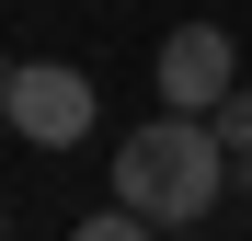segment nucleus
Listing matches in <instances>:
<instances>
[{
	"label": "nucleus",
	"mask_w": 252,
	"mask_h": 241,
	"mask_svg": "<svg viewBox=\"0 0 252 241\" xmlns=\"http://www.w3.org/2000/svg\"><path fill=\"white\" fill-rule=\"evenodd\" d=\"M218 184H229V149H218V127H206V115H172V103H160L149 127L115 149V207L149 218L160 241H184L206 207H218Z\"/></svg>",
	"instance_id": "f257e3e1"
},
{
	"label": "nucleus",
	"mask_w": 252,
	"mask_h": 241,
	"mask_svg": "<svg viewBox=\"0 0 252 241\" xmlns=\"http://www.w3.org/2000/svg\"><path fill=\"white\" fill-rule=\"evenodd\" d=\"M0 115H12V138H34V149H80L92 138V80L69 58H23L0 80Z\"/></svg>",
	"instance_id": "f03ea898"
},
{
	"label": "nucleus",
	"mask_w": 252,
	"mask_h": 241,
	"mask_svg": "<svg viewBox=\"0 0 252 241\" xmlns=\"http://www.w3.org/2000/svg\"><path fill=\"white\" fill-rule=\"evenodd\" d=\"M229 92H241V58H229L218 23H172L160 34V103L172 115H218Z\"/></svg>",
	"instance_id": "7ed1b4c3"
},
{
	"label": "nucleus",
	"mask_w": 252,
	"mask_h": 241,
	"mask_svg": "<svg viewBox=\"0 0 252 241\" xmlns=\"http://www.w3.org/2000/svg\"><path fill=\"white\" fill-rule=\"evenodd\" d=\"M206 127H218V149H229V161H252V92H229Z\"/></svg>",
	"instance_id": "20e7f679"
},
{
	"label": "nucleus",
	"mask_w": 252,
	"mask_h": 241,
	"mask_svg": "<svg viewBox=\"0 0 252 241\" xmlns=\"http://www.w3.org/2000/svg\"><path fill=\"white\" fill-rule=\"evenodd\" d=\"M69 241H160V230H149V218H126V207H103V218H80Z\"/></svg>",
	"instance_id": "39448f33"
},
{
	"label": "nucleus",
	"mask_w": 252,
	"mask_h": 241,
	"mask_svg": "<svg viewBox=\"0 0 252 241\" xmlns=\"http://www.w3.org/2000/svg\"><path fill=\"white\" fill-rule=\"evenodd\" d=\"M0 138H12V115H0Z\"/></svg>",
	"instance_id": "423d86ee"
},
{
	"label": "nucleus",
	"mask_w": 252,
	"mask_h": 241,
	"mask_svg": "<svg viewBox=\"0 0 252 241\" xmlns=\"http://www.w3.org/2000/svg\"><path fill=\"white\" fill-rule=\"evenodd\" d=\"M0 241H12V218H0Z\"/></svg>",
	"instance_id": "0eeeda50"
},
{
	"label": "nucleus",
	"mask_w": 252,
	"mask_h": 241,
	"mask_svg": "<svg viewBox=\"0 0 252 241\" xmlns=\"http://www.w3.org/2000/svg\"><path fill=\"white\" fill-rule=\"evenodd\" d=\"M241 184H252V161H241Z\"/></svg>",
	"instance_id": "6e6552de"
}]
</instances>
